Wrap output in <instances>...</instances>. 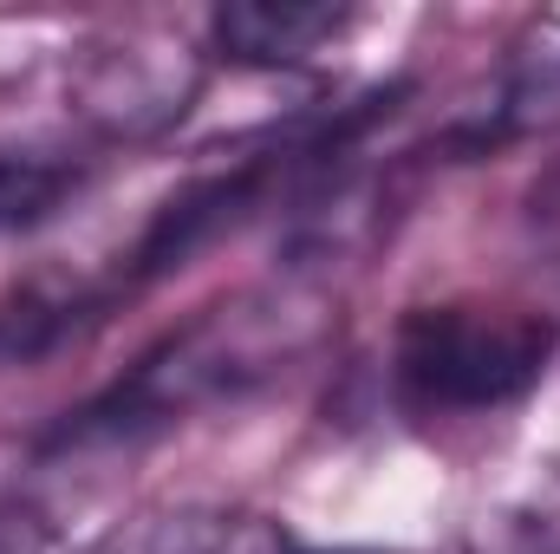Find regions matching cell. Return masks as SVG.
I'll use <instances>...</instances> for the list:
<instances>
[{
	"label": "cell",
	"instance_id": "7",
	"mask_svg": "<svg viewBox=\"0 0 560 554\" xmlns=\"http://www.w3.org/2000/svg\"><path fill=\"white\" fill-rule=\"evenodd\" d=\"M98 157L59 138H26L0 143V235H33L59 222L85 189H92Z\"/></svg>",
	"mask_w": 560,
	"mask_h": 554
},
{
	"label": "cell",
	"instance_id": "9",
	"mask_svg": "<svg viewBox=\"0 0 560 554\" xmlns=\"http://www.w3.org/2000/svg\"><path fill=\"white\" fill-rule=\"evenodd\" d=\"M300 554H306V549H300ZM332 554H372V549H332Z\"/></svg>",
	"mask_w": 560,
	"mask_h": 554
},
{
	"label": "cell",
	"instance_id": "5",
	"mask_svg": "<svg viewBox=\"0 0 560 554\" xmlns=\"http://www.w3.org/2000/svg\"><path fill=\"white\" fill-rule=\"evenodd\" d=\"M352 7L332 0H229L209 13V46L248 72H293L352 33Z\"/></svg>",
	"mask_w": 560,
	"mask_h": 554
},
{
	"label": "cell",
	"instance_id": "1",
	"mask_svg": "<svg viewBox=\"0 0 560 554\" xmlns=\"http://www.w3.org/2000/svg\"><path fill=\"white\" fill-rule=\"evenodd\" d=\"M326 333H332V307L306 275L235 293V300L183 320L176 333H163L118 385H105L92 405L66 412V424H52L39 437V450L46 457L118 450V443L131 450V443L209 412V405L248 399L255 385L280 379L293 359H306Z\"/></svg>",
	"mask_w": 560,
	"mask_h": 554
},
{
	"label": "cell",
	"instance_id": "6",
	"mask_svg": "<svg viewBox=\"0 0 560 554\" xmlns=\"http://www.w3.org/2000/svg\"><path fill=\"white\" fill-rule=\"evenodd\" d=\"M92 554H300L268 516H242V509H150L138 522L112 529Z\"/></svg>",
	"mask_w": 560,
	"mask_h": 554
},
{
	"label": "cell",
	"instance_id": "8",
	"mask_svg": "<svg viewBox=\"0 0 560 554\" xmlns=\"http://www.w3.org/2000/svg\"><path fill=\"white\" fill-rule=\"evenodd\" d=\"M0 554H66L52 522L26 503H0Z\"/></svg>",
	"mask_w": 560,
	"mask_h": 554
},
{
	"label": "cell",
	"instance_id": "3",
	"mask_svg": "<svg viewBox=\"0 0 560 554\" xmlns=\"http://www.w3.org/2000/svg\"><path fill=\"white\" fill-rule=\"evenodd\" d=\"M202 79H209V59L189 39H176V33H125V39L92 46L72 66L66 99H72V125L85 138L118 150V143H150L170 125H183Z\"/></svg>",
	"mask_w": 560,
	"mask_h": 554
},
{
	"label": "cell",
	"instance_id": "4",
	"mask_svg": "<svg viewBox=\"0 0 560 554\" xmlns=\"http://www.w3.org/2000/svg\"><path fill=\"white\" fill-rule=\"evenodd\" d=\"M541 131H560V20L522 26V39L509 46V59L495 72L489 105L450 131V150L489 157V150H509L522 138H541Z\"/></svg>",
	"mask_w": 560,
	"mask_h": 554
},
{
	"label": "cell",
	"instance_id": "2",
	"mask_svg": "<svg viewBox=\"0 0 560 554\" xmlns=\"http://www.w3.org/2000/svg\"><path fill=\"white\" fill-rule=\"evenodd\" d=\"M555 359V320L502 300L411 307L392 333V392L418 417H482L522 405Z\"/></svg>",
	"mask_w": 560,
	"mask_h": 554
}]
</instances>
